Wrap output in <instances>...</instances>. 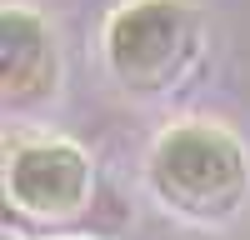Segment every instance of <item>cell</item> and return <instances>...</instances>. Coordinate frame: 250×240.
<instances>
[{
	"mask_svg": "<svg viewBox=\"0 0 250 240\" xmlns=\"http://www.w3.org/2000/svg\"><path fill=\"white\" fill-rule=\"evenodd\" d=\"M0 70H5L10 105L40 100L55 85V50H50V35L40 25V15L5 5V15H0Z\"/></svg>",
	"mask_w": 250,
	"mask_h": 240,
	"instance_id": "277c9868",
	"label": "cell"
},
{
	"mask_svg": "<svg viewBox=\"0 0 250 240\" xmlns=\"http://www.w3.org/2000/svg\"><path fill=\"white\" fill-rule=\"evenodd\" d=\"M90 185V165L75 145H20L5 165V190L30 215H70Z\"/></svg>",
	"mask_w": 250,
	"mask_h": 240,
	"instance_id": "3957f363",
	"label": "cell"
},
{
	"mask_svg": "<svg viewBox=\"0 0 250 240\" xmlns=\"http://www.w3.org/2000/svg\"><path fill=\"white\" fill-rule=\"evenodd\" d=\"M245 150L230 130L220 125H175L160 135V145L150 155V185L160 200L180 215L195 220H220L245 200Z\"/></svg>",
	"mask_w": 250,
	"mask_h": 240,
	"instance_id": "6da1fadb",
	"label": "cell"
},
{
	"mask_svg": "<svg viewBox=\"0 0 250 240\" xmlns=\"http://www.w3.org/2000/svg\"><path fill=\"white\" fill-rule=\"evenodd\" d=\"M200 10L190 0H130L105 25L110 70L130 90H165L195 60Z\"/></svg>",
	"mask_w": 250,
	"mask_h": 240,
	"instance_id": "7a4b0ae2",
	"label": "cell"
}]
</instances>
